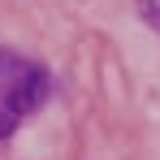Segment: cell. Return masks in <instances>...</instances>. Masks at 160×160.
<instances>
[{"label":"cell","mask_w":160,"mask_h":160,"mask_svg":"<svg viewBox=\"0 0 160 160\" xmlns=\"http://www.w3.org/2000/svg\"><path fill=\"white\" fill-rule=\"evenodd\" d=\"M48 91H52V78L43 65L18 52H0V138H9L30 112H39Z\"/></svg>","instance_id":"1"},{"label":"cell","mask_w":160,"mask_h":160,"mask_svg":"<svg viewBox=\"0 0 160 160\" xmlns=\"http://www.w3.org/2000/svg\"><path fill=\"white\" fill-rule=\"evenodd\" d=\"M138 18L152 30H160V0H138Z\"/></svg>","instance_id":"2"}]
</instances>
